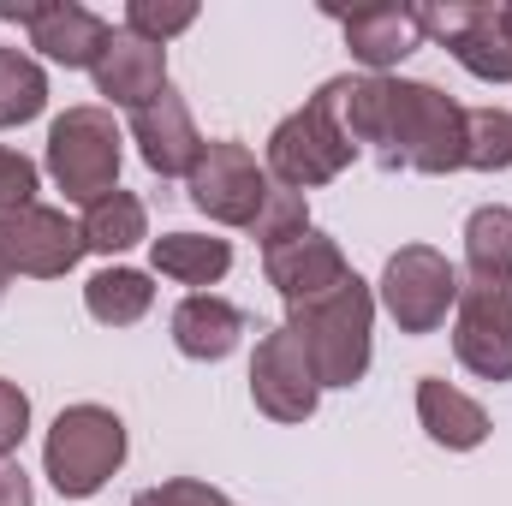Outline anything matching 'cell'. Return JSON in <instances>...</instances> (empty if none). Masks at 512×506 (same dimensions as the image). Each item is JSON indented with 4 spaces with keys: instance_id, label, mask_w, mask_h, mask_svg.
Masks as SVG:
<instances>
[{
    "instance_id": "obj_24",
    "label": "cell",
    "mask_w": 512,
    "mask_h": 506,
    "mask_svg": "<svg viewBox=\"0 0 512 506\" xmlns=\"http://www.w3.org/2000/svg\"><path fill=\"white\" fill-rule=\"evenodd\" d=\"M465 167L507 173L512 167V114L507 108H465Z\"/></svg>"
},
{
    "instance_id": "obj_7",
    "label": "cell",
    "mask_w": 512,
    "mask_h": 506,
    "mask_svg": "<svg viewBox=\"0 0 512 506\" xmlns=\"http://www.w3.org/2000/svg\"><path fill=\"white\" fill-rule=\"evenodd\" d=\"M453 358L477 381H512V274L459 280L453 304Z\"/></svg>"
},
{
    "instance_id": "obj_2",
    "label": "cell",
    "mask_w": 512,
    "mask_h": 506,
    "mask_svg": "<svg viewBox=\"0 0 512 506\" xmlns=\"http://www.w3.org/2000/svg\"><path fill=\"white\" fill-rule=\"evenodd\" d=\"M376 161L429 173V179L459 173L465 167V108L423 78H387V131Z\"/></svg>"
},
{
    "instance_id": "obj_22",
    "label": "cell",
    "mask_w": 512,
    "mask_h": 506,
    "mask_svg": "<svg viewBox=\"0 0 512 506\" xmlns=\"http://www.w3.org/2000/svg\"><path fill=\"white\" fill-rule=\"evenodd\" d=\"M447 54H453L471 78H483V84H512V36L501 30L495 6H477L471 30H465Z\"/></svg>"
},
{
    "instance_id": "obj_20",
    "label": "cell",
    "mask_w": 512,
    "mask_h": 506,
    "mask_svg": "<svg viewBox=\"0 0 512 506\" xmlns=\"http://www.w3.org/2000/svg\"><path fill=\"white\" fill-rule=\"evenodd\" d=\"M78 233H84V251L120 256V251H131V245L149 239V209H143V197H131V191H108L102 203L84 209Z\"/></svg>"
},
{
    "instance_id": "obj_10",
    "label": "cell",
    "mask_w": 512,
    "mask_h": 506,
    "mask_svg": "<svg viewBox=\"0 0 512 506\" xmlns=\"http://www.w3.org/2000/svg\"><path fill=\"white\" fill-rule=\"evenodd\" d=\"M0 256L18 274L30 280H66L84 256V233L78 221H66V209H48V203H30L18 215H0Z\"/></svg>"
},
{
    "instance_id": "obj_28",
    "label": "cell",
    "mask_w": 512,
    "mask_h": 506,
    "mask_svg": "<svg viewBox=\"0 0 512 506\" xmlns=\"http://www.w3.org/2000/svg\"><path fill=\"white\" fill-rule=\"evenodd\" d=\"M30 435V393L0 376V459H12Z\"/></svg>"
},
{
    "instance_id": "obj_5",
    "label": "cell",
    "mask_w": 512,
    "mask_h": 506,
    "mask_svg": "<svg viewBox=\"0 0 512 506\" xmlns=\"http://www.w3.org/2000/svg\"><path fill=\"white\" fill-rule=\"evenodd\" d=\"M352 161H358V149H352V137L340 131L334 102H328L322 90H316L298 114H286L280 126L268 131V149H262L268 179L286 185V191H316V185L340 179Z\"/></svg>"
},
{
    "instance_id": "obj_9",
    "label": "cell",
    "mask_w": 512,
    "mask_h": 506,
    "mask_svg": "<svg viewBox=\"0 0 512 506\" xmlns=\"http://www.w3.org/2000/svg\"><path fill=\"white\" fill-rule=\"evenodd\" d=\"M251 399L268 423H310L322 405V381L304 352V340L280 322L274 334H262L251 352Z\"/></svg>"
},
{
    "instance_id": "obj_6",
    "label": "cell",
    "mask_w": 512,
    "mask_h": 506,
    "mask_svg": "<svg viewBox=\"0 0 512 506\" xmlns=\"http://www.w3.org/2000/svg\"><path fill=\"white\" fill-rule=\"evenodd\" d=\"M376 304L399 334H435L459 304V268L435 245H399L376 280Z\"/></svg>"
},
{
    "instance_id": "obj_4",
    "label": "cell",
    "mask_w": 512,
    "mask_h": 506,
    "mask_svg": "<svg viewBox=\"0 0 512 506\" xmlns=\"http://www.w3.org/2000/svg\"><path fill=\"white\" fill-rule=\"evenodd\" d=\"M126 137L114 126L108 108L84 102V108H66L54 126H48V179L66 191V203H102L108 191H120V149Z\"/></svg>"
},
{
    "instance_id": "obj_25",
    "label": "cell",
    "mask_w": 512,
    "mask_h": 506,
    "mask_svg": "<svg viewBox=\"0 0 512 506\" xmlns=\"http://www.w3.org/2000/svg\"><path fill=\"white\" fill-rule=\"evenodd\" d=\"M304 233H310V203H304V191L274 185V191L262 197V209H256L251 239L262 251H280V245H292V239H304Z\"/></svg>"
},
{
    "instance_id": "obj_11",
    "label": "cell",
    "mask_w": 512,
    "mask_h": 506,
    "mask_svg": "<svg viewBox=\"0 0 512 506\" xmlns=\"http://www.w3.org/2000/svg\"><path fill=\"white\" fill-rule=\"evenodd\" d=\"M131 143H137V155H143L149 173H161V179H191V167H197V155H203L209 137L197 131L185 96L167 84L155 102H143V108L131 114Z\"/></svg>"
},
{
    "instance_id": "obj_17",
    "label": "cell",
    "mask_w": 512,
    "mask_h": 506,
    "mask_svg": "<svg viewBox=\"0 0 512 506\" xmlns=\"http://www.w3.org/2000/svg\"><path fill=\"white\" fill-rule=\"evenodd\" d=\"M417 423H423V435L435 441V447H447V453H477L483 441H489V411L471 399V393H459L453 381L441 376H423L417 381Z\"/></svg>"
},
{
    "instance_id": "obj_8",
    "label": "cell",
    "mask_w": 512,
    "mask_h": 506,
    "mask_svg": "<svg viewBox=\"0 0 512 506\" xmlns=\"http://www.w3.org/2000/svg\"><path fill=\"white\" fill-rule=\"evenodd\" d=\"M185 191H191V203H197L215 227H245V233H251L256 209H262V197L274 191V179H268V167L256 161L245 143L215 137V143H203V155H197Z\"/></svg>"
},
{
    "instance_id": "obj_18",
    "label": "cell",
    "mask_w": 512,
    "mask_h": 506,
    "mask_svg": "<svg viewBox=\"0 0 512 506\" xmlns=\"http://www.w3.org/2000/svg\"><path fill=\"white\" fill-rule=\"evenodd\" d=\"M149 268L161 280H179L191 292H209L215 280H227L233 245L215 239V233H161V239H149Z\"/></svg>"
},
{
    "instance_id": "obj_19",
    "label": "cell",
    "mask_w": 512,
    "mask_h": 506,
    "mask_svg": "<svg viewBox=\"0 0 512 506\" xmlns=\"http://www.w3.org/2000/svg\"><path fill=\"white\" fill-rule=\"evenodd\" d=\"M149 304H155V280L143 274V268H96L90 280H84V310L102 322V328H131V322H143L149 316Z\"/></svg>"
},
{
    "instance_id": "obj_1",
    "label": "cell",
    "mask_w": 512,
    "mask_h": 506,
    "mask_svg": "<svg viewBox=\"0 0 512 506\" xmlns=\"http://www.w3.org/2000/svg\"><path fill=\"white\" fill-rule=\"evenodd\" d=\"M286 328L304 340L322 393L328 387H358L370 376V358H376V286L352 274L328 298H310V304L286 310Z\"/></svg>"
},
{
    "instance_id": "obj_26",
    "label": "cell",
    "mask_w": 512,
    "mask_h": 506,
    "mask_svg": "<svg viewBox=\"0 0 512 506\" xmlns=\"http://www.w3.org/2000/svg\"><path fill=\"white\" fill-rule=\"evenodd\" d=\"M191 24H197V6H191V0H131L120 30L155 42V48H167V42H173L179 30H191Z\"/></svg>"
},
{
    "instance_id": "obj_32",
    "label": "cell",
    "mask_w": 512,
    "mask_h": 506,
    "mask_svg": "<svg viewBox=\"0 0 512 506\" xmlns=\"http://www.w3.org/2000/svg\"><path fill=\"white\" fill-rule=\"evenodd\" d=\"M131 506H161V501H155V489H143V495H131Z\"/></svg>"
},
{
    "instance_id": "obj_12",
    "label": "cell",
    "mask_w": 512,
    "mask_h": 506,
    "mask_svg": "<svg viewBox=\"0 0 512 506\" xmlns=\"http://www.w3.org/2000/svg\"><path fill=\"white\" fill-rule=\"evenodd\" d=\"M262 274H268V286L286 298V310H298V304L328 298L334 286H346V280H352V262L340 251V239H328L322 227H310L304 239H292V245H280V251H262Z\"/></svg>"
},
{
    "instance_id": "obj_30",
    "label": "cell",
    "mask_w": 512,
    "mask_h": 506,
    "mask_svg": "<svg viewBox=\"0 0 512 506\" xmlns=\"http://www.w3.org/2000/svg\"><path fill=\"white\" fill-rule=\"evenodd\" d=\"M6 286H12V268H6V256H0V304H6Z\"/></svg>"
},
{
    "instance_id": "obj_23",
    "label": "cell",
    "mask_w": 512,
    "mask_h": 506,
    "mask_svg": "<svg viewBox=\"0 0 512 506\" xmlns=\"http://www.w3.org/2000/svg\"><path fill=\"white\" fill-rule=\"evenodd\" d=\"M465 262H471V274H489V280H507L512 274V209L507 203L471 209V221H465Z\"/></svg>"
},
{
    "instance_id": "obj_27",
    "label": "cell",
    "mask_w": 512,
    "mask_h": 506,
    "mask_svg": "<svg viewBox=\"0 0 512 506\" xmlns=\"http://www.w3.org/2000/svg\"><path fill=\"white\" fill-rule=\"evenodd\" d=\"M36 191H42V167H36L30 155H18V149H6V143H0V215L30 209V203H36Z\"/></svg>"
},
{
    "instance_id": "obj_15",
    "label": "cell",
    "mask_w": 512,
    "mask_h": 506,
    "mask_svg": "<svg viewBox=\"0 0 512 506\" xmlns=\"http://www.w3.org/2000/svg\"><path fill=\"white\" fill-rule=\"evenodd\" d=\"M90 78H96V96H108L114 108L137 114L143 102H155L167 90V48L131 36V30H114V42L102 48V60H96Z\"/></svg>"
},
{
    "instance_id": "obj_13",
    "label": "cell",
    "mask_w": 512,
    "mask_h": 506,
    "mask_svg": "<svg viewBox=\"0 0 512 506\" xmlns=\"http://www.w3.org/2000/svg\"><path fill=\"white\" fill-rule=\"evenodd\" d=\"M108 42H114V24L102 12L78 6V0H42L36 24H30V48L42 60L66 66V72H96V60H102Z\"/></svg>"
},
{
    "instance_id": "obj_21",
    "label": "cell",
    "mask_w": 512,
    "mask_h": 506,
    "mask_svg": "<svg viewBox=\"0 0 512 506\" xmlns=\"http://www.w3.org/2000/svg\"><path fill=\"white\" fill-rule=\"evenodd\" d=\"M48 108V72L24 48H0V131L30 126Z\"/></svg>"
},
{
    "instance_id": "obj_14",
    "label": "cell",
    "mask_w": 512,
    "mask_h": 506,
    "mask_svg": "<svg viewBox=\"0 0 512 506\" xmlns=\"http://www.w3.org/2000/svg\"><path fill=\"white\" fill-rule=\"evenodd\" d=\"M173 346H179V358H191V364H221V358H233L239 352V340L251 334V316L233 304V298H221V292H185L179 304H173Z\"/></svg>"
},
{
    "instance_id": "obj_31",
    "label": "cell",
    "mask_w": 512,
    "mask_h": 506,
    "mask_svg": "<svg viewBox=\"0 0 512 506\" xmlns=\"http://www.w3.org/2000/svg\"><path fill=\"white\" fill-rule=\"evenodd\" d=\"M495 18H501V30L512 36V6H495Z\"/></svg>"
},
{
    "instance_id": "obj_3",
    "label": "cell",
    "mask_w": 512,
    "mask_h": 506,
    "mask_svg": "<svg viewBox=\"0 0 512 506\" xmlns=\"http://www.w3.org/2000/svg\"><path fill=\"white\" fill-rule=\"evenodd\" d=\"M131 441L120 411L84 399V405H66L54 423H48V441H42V477L66 495V501H90L102 495L120 465H126Z\"/></svg>"
},
{
    "instance_id": "obj_29",
    "label": "cell",
    "mask_w": 512,
    "mask_h": 506,
    "mask_svg": "<svg viewBox=\"0 0 512 506\" xmlns=\"http://www.w3.org/2000/svg\"><path fill=\"white\" fill-rule=\"evenodd\" d=\"M0 506H36L30 471H24L18 459H0Z\"/></svg>"
},
{
    "instance_id": "obj_16",
    "label": "cell",
    "mask_w": 512,
    "mask_h": 506,
    "mask_svg": "<svg viewBox=\"0 0 512 506\" xmlns=\"http://www.w3.org/2000/svg\"><path fill=\"white\" fill-rule=\"evenodd\" d=\"M340 30H346V48L364 72L387 78L405 54L423 48V30H417V6H358V12H334Z\"/></svg>"
}]
</instances>
